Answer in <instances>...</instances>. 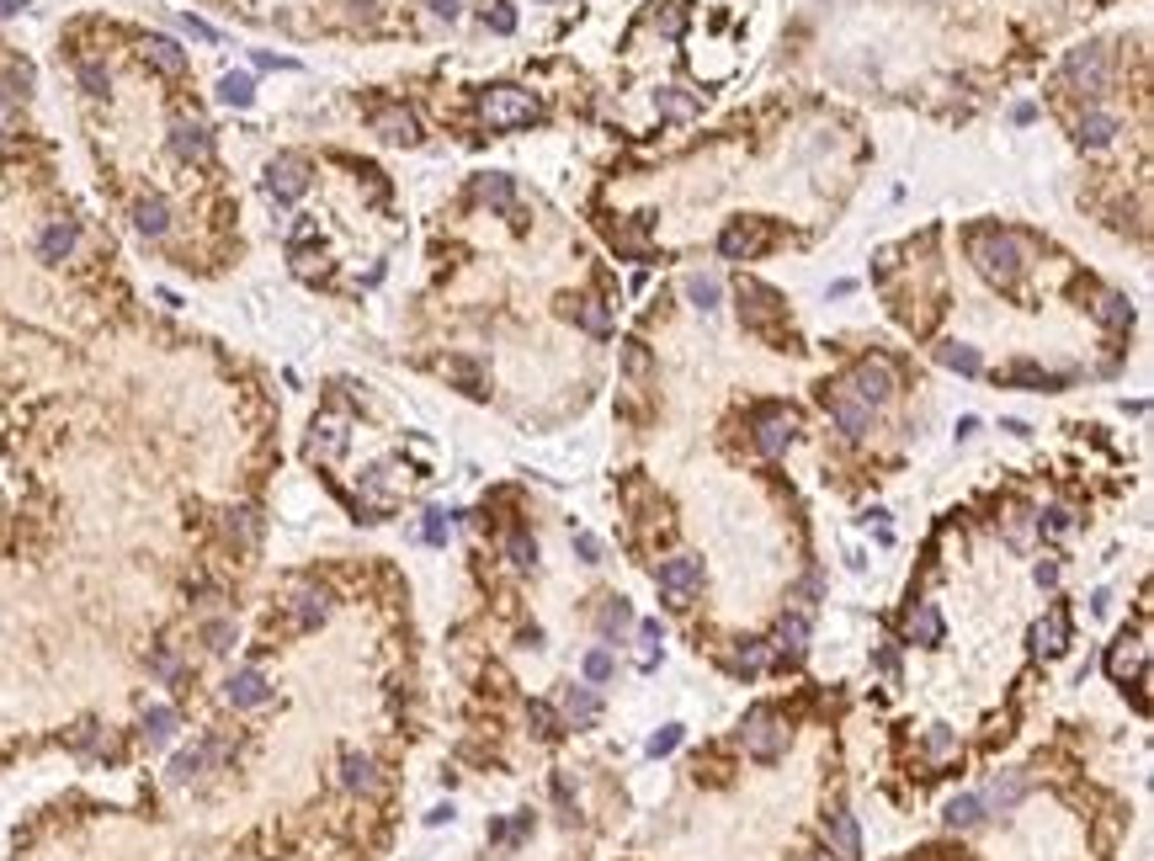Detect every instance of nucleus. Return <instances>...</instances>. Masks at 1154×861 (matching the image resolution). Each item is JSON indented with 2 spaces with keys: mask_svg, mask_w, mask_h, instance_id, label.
Returning a JSON list of instances; mask_svg holds the SVG:
<instances>
[{
  "mask_svg": "<svg viewBox=\"0 0 1154 861\" xmlns=\"http://www.w3.org/2000/svg\"><path fill=\"white\" fill-rule=\"evenodd\" d=\"M224 532H229V542L235 548H256V538H261V516L250 511V506H240V511H229V521H224Z\"/></svg>",
  "mask_w": 1154,
  "mask_h": 861,
  "instance_id": "22",
  "label": "nucleus"
},
{
  "mask_svg": "<svg viewBox=\"0 0 1154 861\" xmlns=\"http://www.w3.org/2000/svg\"><path fill=\"white\" fill-rule=\"evenodd\" d=\"M926 755H931V760L958 755V734H952V728H931V734H926Z\"/></svg>",
  "mask_w": 1154,
  "mask_h": 861,
  "instance_id": "37",
  "label": "nucleus"
},
{
  "mask_svg": "<svg viewBox=\"0 0 1154 861\" xmlns=\"http://www.w3.org/2000/svg\"><path fill=\"white\" fill-rule=\"evenodd\" d=\"M224 697H229V707H261V702L271 697V686L256 665H240V671L224 681Z\"/></svg>",
  "mask_w": 1154,
  "mask_h": 861,
  "instance_id": "13",
  "label": "nucleus"
},
{
  "mask_svg": "<svg viewBox=\"0 0 1154 861\" xmlns=\"http://www.w3.org/2000/svg\"><path fill=\"white\" fill-rule=\"evenodd\" d=\"M490 203V208H511V197H516V187H511V176H480V187H474Z\"/></svg>",
  "mask_w": 1154,
  "mask_h": 861,
  "instance_id": "31",
  "label": "nucleus"
},
{
  "mask_svg": "<svg viewBox=\"0 0 1154 861\" xmlns=\"http://www.w3.org/2000/svg\"><path fill=\"white\" fill-rule=\"evenodd\" d=\"M825 404H831V421L841 426V436L862 442V436L873 430V409H867V404H862L857 394L846 388V383H841V388H831V394H825Z\"/></svg>",
  "mask_w": 1154,
  "mask_h": 861,
  "instance_id": "11",
  "label": "nucleus"
},
{
  "mask_svg": "<svg viewBox=\"0 0 1154 861\" xmlns=\"http://www.w3.org/2000/svg\"><path fill=\"white\" fill-rule=\"evenodd\" d=\"M937 356H941V367H952V373H964V377H979V373H985L979 351H973V346H958V341H947Z\"/></svg>",
  "mask_w": 1154,
  "mask_h": 861,
  "instance_id": "27",
  "label": "nucleus"
},
{
  "mask_svg": "<svg viewBox=\"0 0 1154 861\" xmlns=\"http://www.w3.org/2000/svg\"><path fill=\"white\" fill-rule=\"evenodd\" d=\"M968 256H973V267L990 277L995 288H1017L1021 271H1027V245H1021V235H1011V229H1000V224H985V229H973L968 235Z\"/></svg>",
  "mask_w": 1154,
  "mask_h": 861,
  "instance_id": "1",
  "label": "nucleus"
},
{
  "mask_svg": "<svg viewBox=\"0 0 1154 861\" xmlns=\"http://www.w3.org/2000/svg\"><path fill=\"white\" fill-rule=\"evenodd\" d=\"M575 320L586 324L591 335H607V330H612V314H607V303H596V298H580V303H575Z\"/></svg>",
  "mask_w": 1154,
  "mask_h": 861,
  "instance_id": "30",
  "label": "nucleus"
},
{
  "mask_svg": "<svg viewBox=\"0 0 1154 861\" xmlns=\"http://www.w3.org/2000/svg\"><path fill=\"white\" fill-rule=\"evenodd\" d=\"M612 671H618V660L607 649H591L586 654V681H612Z\"/></svg>",
  "mask_w": 1154,
  "mask_h": 861,
  "instance_id": "38",
  "label": "nucleus"
},
{
  "mask_svg": "<svg viewBox=\"0 0 1154 861\" xmlns=\"http://www.w3.org/2000/svg\"><path fill=\"white\" fill-rule=\"evenodd\" d=\"M1117 138V117L1112 112H1085L1080 117V144L1085 149H1101V144H1112Z\"/></svg>",
  "mask_w": 1154,
  "mask_h": 861,
  "instance_id": "23",
  "label": "nucleus"
},
{
  "mask_svg": "<svg viewBox=\"0 0 1154 861\" xmlns=\"http://www.w3.org/2000/svg\"><path fill=\"white\" fill-rule=\"evenodd\" d=\"M1038 585H1059V564H1038Z\"/></svg>",
  "mask_w": 1154,
  "mask_h": 861,
  "instance_id": "47",
  "label": "nucleus"
},
{
  "mask_svg": "<svg viewBox=\"0 0 1154 861\" xmlns=\"http://www.w3.org/2000/svg\"><path fill=\"white\" fill-rule=\"evenodd\" d=\"M777 639H782V644H787V649H793V654H798V649L808 644V618H804V612H793V618H782Z\"/></svg>",
  "mask_w": 1154,
  "mask_h": 861,
  "instance_id": "34",
  "label": "nucleus"
},
{
  "mask_svg": "<svg viewBox=\"0 0 1154 861\" xmlns=\"http://www.w3.org/2000/svg\"><path fill=\"white\" fill-rule=\"evenodd\" d=\"M676 745H681V728H660V734H655V739H649V755H671Z\"/></svg>",
  "mask_w": 1154,
  "mask_h": 861,
  "instance_id": "41",
  "label": "nucleus"
},
{
  "mask_svg": "<svg viewBox=\"0 0 1154 861\" xmlns=\"http://www.w3.org/2000/svg\"><path fill=\"white\" fill-rule=\"evenodd\" d=\"M176 724H182V718H176V707H165V702L144 707V739H150V745H165V739L176 734Z\"/></svg>",
  "mask_w": 1154,
  "mask_h": 861,
  "instance_id": "24",
  "label": "nucleus"
},
{
  "mask_svg": "<svg viewBox=\"0 0 1154 861\" xmlns=\"http://www.w3.org/2000/svg\"><path fill=\"white\" fill-rule=\"evenodd\" d=\"M622 367H628V377H645V373H649V351L633 341V346H628V356H622Z\"/></svg>",
  "mask_w": 1154,
  "mask_h": 861,
  "instance_id": "42",
  "label": "nucleus"
},
{
  "mask_svg": "<svg viewBox=\"0 0 1154 861\" xmlns=\"http://www.w3.org/2000/svg\"><path fill=\"white\" fill-rule=\"evenodd\" d=\"M527 718H533V728L543 734V739H554V734H559V718H554V707H548V702H533V707H527Z\"/></svg>",
  "mask_w": 1154,
  "mask_h": 861,
  "instance_id": "39",
  "label": "nucleus"
},
{
  "mask_svg": "<svg viewBox=\"0 0 1154 861\" xmlns=\"http://www.w3.org/2000/svg\"><path fill=\"white\" fill-rule=\"evenodd\" d=\"M766 245H772V224L766 218H734L724 235H719V250H724L729 261H755Z\"/></svg>",
  "mask_w": 1154,
  "mask_h": 861,
  "instance_id": "7",
  "label": "nucleus"
},
{
  "mask_svg": "<svg viewBox=\"0 0 1154 861\" xmlns=\"http://www.w3.org/2000/svg\"><path fill=\"white\" fill-rule=\"evenodd\" d=\"M655 585L666 595V606H692L702 591V564L692 553H676V559H666V564L655 569Z\"/></svg>",
  "mask_w": 1154,
  "mask_h": 861,
  "instance_id": "5",
  "label": "nucleus"
},
{
  "mask_svg": "<svg viewBox=\"0 0 1154 861\" xmlns=\"http://www.w3.org/2000/svg\"><path fill=\"white\" fill-rule=\"evenodd\" d=\"M1021 792H1027V781H1021V777H995L990 792H985L979 803H985V808H1017Z\"/></svg>",
  "mask_w": 1154,
  "mask_h": 861,
  "instance_id": "28",
  "label": "nucleus"
},
{
  "mask_svg": "<svg viewBox=\"0 0 1154 861\" xmlns=\"http://www.w3.org/2000/svg\"><path fill=\"white\" fill-rule=\"evenodd\" d=\"M341 447H347V415H320L315 436H309V453L315 458H336Z\"/></svg>",
  "mask_w": 1154,
  "mask_h": 861,
  "instance_id": "17",
  "label": "nucleus"
},
{
  "mask_svg": "<svg viewBox=\"0 0 1154 861\" xmlns=\"http://www.w3.org/2000/svg\"><path fill=\"white\" fill-rule=\"evenodd\" d=\"M1096 320L1106 324V330H1127V324H1133V303H1127L1123 293H1101L1096 298Z\"/></svg>",
  "mask_w": 1154,
  "mask_h": 861,
  "instance_id": "26",
  "label": "nucleus"
},
{
  "mask_svg": "<svg viewBox=\"0 0 1154 861\" xmlns=\"http://www.w3.org/2000/svg\"><path fill=\"white\" fill-rule=\"evenodd\" d=\"M793 430H798L793 409H782V404H766V409H755V453H766V458L787 453Z\"/></svg>",
  "mask_w": 1154,
  "mask_h": 861,
  "instance_id": "9",
  "label": "nucleus"
},
{
  "mask_svg": "<svg viewBox=\"0 0 1154 861\" xmlns=\"http://www.w3.org/2000/svg\"><path fill=\"white\" fill-rule=\"evenodd\" d=\"M734 671H740V675L766 671V644H755V639H751V644H740V649H734Z\"/></svg>",
  "mask_w": 1154,
  "mask_h": 861,
  "instance_id": "33",
  "label": "nucleus"
},
{
  "mask_svg": "<svg viewBox=\"0 0 1154 861\" xmlns=\"http://www.w3.org/2000/svg\"><path fill=\"white\" fill-rule=\"evenodd\" d=\"M235 639H240V633H235V622H229V618H208V622H203V649H208V654H229Z\"/></svg>",
  "mask_w": 1154,
  "mask_h": 861,
  "instance_id": "29",
  "label": "nucleus"
},
{
  "mask_svg": "<svg viewBox=\"0 0 1154 861\" xmlns=\"http://www.w3.org/2000/svg\"><path fill=\"white\" fill-rule=\"evenodd\" d=\"M1064 75H1070L1085 96H1101L1106 91V81H1112V70H1106V49L1101 43H1085V49H1074L1070 59H1064Z\"/></svg>",
  "mask_w": 1154,
  "mask_h": 861,
  "instance_id": "10",
  "label": "nucleus"
},
{
  "mask_svg": "<svg viewBox=\"0 0 1154 861\" xmlns=\"http://www.w3.org/2000/svg\"><path fill=\"white\" fill-rule=\"evenodd\" d=\"M490 28H495V32H511V28H516V11H511V6H501V11L490 17Z\"/></svg>",
  "mask_w": 1154,
  "mask_h": 861,
  "instance_id": "46",
  "label": "nucleus"
},
{
  "mask_svg": "<svg viewBox=\"0 0 1154 861\" xmlns=\"http://www.w3.org/2000/svg\"><path fill=\"white\" fill-rule=\"evenodd\" d=\"M537 96L533 91H522V85H495V91H484V123L490 128H527V123H537Z\"/></svg>",
  "mask_w": 1154,
  "mask_h": 861,
  "instance_id": "2",
  "label": "nucleus"
},
{
  "mask_svg": "<svg viewBox=\"0 0 1154 861\" xmlns=\"http://www.w3.org/2000/svg\"><path fill=\"white\" fill-rule=\"evenodd\" d=\"M740 314H745V324L751 330H761V324L772 320V314H782V298L772 293V288H761V282H740Z\"/></svg>",
  "mask_w": 1154,
  "mask_h": 861,
  "instance_id": "15",
  "label": "nucleus"
},
{
  "mask_svg": "<svg viewBox=\"0 0 1154 861\" xmlns=\"http://www.w3.org/2000/svg\"><path fill=\"white\" fill-rule=\"evenodd\" d=\"M224 102L245 107V102H250V81H245V75H229V81H224Z\"/></svg>",
  "mask_w": 1154,
  "mask_h": 861,
  "instance_id": "43",
  "label": "nucleus"
},
{
  "mask_svg": "<svg viewBox=\"0 0 1154 861\" xmlns=\"http://www.w3.org/2000/svg\"><path fill=\"white\" fill-rule=\"evenodd\" d=\"M506 559L516 569H533L537 564V542L527 538V532H516V538H506Z\"/></svg>",
  "mask_w": 1154,
  "mask_h": 861,
  "instance_id": "35",
  "label": "nucleus"
},
{
  "mask_svg": "<svg viewBox=\"0 0 1154 861\" xmlns=\"http://www.w3.org/2000/svg\"><path fill=\"white\" fill-rule=\"evenodd\" d=\"M288 618H293L298 633L320 627V622L330 618V591H324V585H298V591L288 595Z\"/></svg>",
  "mask_w": 1154,
  "mask_h": 861,
  "instance_id": "12",
  "label": "nucleus"
},
{
  "mask_svg": "<svg viewBox=\"0 0 1154 861\" xmlns=\"http://www.w3.org/2000/svg\"><path fill=\"white\" fill-rule=\"evenodd\" d=\"M825 861H831V857H825Z\"/></svg>",
  "mask_w": 1154,
  "mask_h": 861,
  "instance_id": "49",
  "label": "nucleus"
},
{
  "mask_svg": "<svg viewBox=\"0 0 1154 861\" xmlns=\"http://www.w3.org/2000/svg\"><path fill=\"white\" fill-rule=\"evenodd\" d=\"M368 128L378 138H389V144H421V117L404 107V102H378L368 112Z\"/></svg>",
  "mask_w": 1154,
  "mask_h": 861,
  "instance_id": "8",
  "label": "nucleus"
},
{
  "mask_svg": "<svg viewBox=\"0 0 1154 861\" xmlns=\"http://www.w3.org/2000/svg\"><path fill=\"white\" fill-rule=\"evenodd\" d=\"M846 388H852L867 409H878V404L894 400V367H888L884 356H862L857 367H852V377H846Z\"/></svg>",
  "mask_w": 1154,
  "mask_h": 861,
  "instance_id": "6",
  "label": "nucleus"
},
{
  "mask_svg": "<svg viewBox=\"0 0 1154 861\" xmlns=\"http://www.w3.org/2000/svg\"><path fill=\"white\" fill-rule=\"evenodd\" d=\"M740 745H745V755H755V760H777V755L787 750V724H782L772 707H751L745 724H740Z\"/></svg>",
  "mask_w": 1154,
  "mask_h": 861,
  "instance_id": "3",
  "label": "nucleus"
},
{
  "mask_svg": "<svg viewBox=\"0 0 1154 861\" xmlns=\"http://www.w3.org/2000/svg\"><path fill=\"white\" fill-rule=\"evenodd\" d=\"M564 718H569L575 728H591L596 718H601V702H596L591 686H569V692H564Z\"/></svg>",
  "mask_w": 1154,
  "mask_h": 861,
  "instance_id": "20",
  "label": "nucleus"
},
{
  "mask_svg": "<svg viewBox=\"0 0 1154 861\" xmlns=\"http://www.w3.org/2000/svg\"><path fill=\"white\" fill-rule=\"evenodd\" d=\"M426 542H447V516L426 511Z\"/></svg>",
  "mask_w": 1154,
  "mask_h": 861,
  "instance_id": "44",
  "label": "nucleus"
},
{
  "mask_svg": "<svg viewBox=\"0 0 1154 861\" xmlns=\"http://www.w3.org/2000/svg\"><path fill=\"white\" fill-rule=\"evenodd\" d=\"M905 633H910V644H937V639H941V612L931 606V601H915L910 618H905Z\"/></svg>",
  "mask_w": 1154,
  "mask_h": 861,
  "instance_id": "19",
  "label": "nucleus"
},
{
  "mask_svg": "<svg viewBox=\"0 0 1154 861\" xmlns=\"http://www.w3.org/2000/svg\"><path fill=\"white\" fill-rule=\"evenodd\" d=\"M687 298L698 303L702 314H713V309H719V277H692V282H687Z\"/></svg>",
  "mask_w": 1154,
  "mask_h": 861,
  "instance_id": "32",
  "label": "nucleus"
},
{
  "mask_svg": "<svg viewBox=\"0 0 1154 861\" xmlns=\"http://www.w3.org/2000/svg\"><path fill=\"white\" fill-rule=\"evenodd\" d=\"M825 840H831L835 861H857V857H862V834H857V819H852L846 808H831V819H825Z\"/></svg>",
  "mask_w": 1154,
  "mask_h": 861,
  "instance_id": "14",
  "label": "nucleus"
},
{
  "mask_svg": "<svg viewBox=\"0 0 1154 861\" xmlns=\"http://www.w3.org/2000/svg\"><path fill=\"white\" fill-rule=\"evenodd\" d=\"M628 622H633V612H628V601H612V606L601 612V627H607V633H618V627H628Z\"/></svg>",
  "mask_w": 1154,
  "mask_h": 861,
  "instance_id": "40",
  "label": "nucleus"
},
{
  "mask_svg": "<svg viewBox=\"0 0 1154 861\" xmlns=\"http://www.w3.org/2000/svg\"><path fill=\"white\" fill-rule=\"evenodd\" d=\"M1106 675L1112 681H1127V675H1144V644L1138 639H1123V644L1106 654Z\"/></svg>",
  "mask_w": 1154,
  "mask_h": 861,
  "instance_id": "21",
  "label": "nucleus"
},
{
  "mask_svg": "<svg viewBox=\"0 0 1154 861\" xmlns=\"http://www.w3.org/2000/svg\"><path fill=\"white\" fill-rule=\"evenodd\" d=\"M309 181H315V165L303 160V155H277V160L267 165V197L277 203V208H293L298 197L309 191Z\"/></svg>",
  "mask_w": 1154,
  "mask_h": 861,
  "instance_id": "4",
  "label": "nucleus"
},
{
  "mask_svg": "<svg viewBox=\"0 0 1154 861\" xmlns=\"http://www.w3.org/2000/svg\"><path fill=\"white\" fill-rule=\"evenodd\" d=\"M1070 527V511H1048V532H1064Z\"/></svg>",
  "mask_w": 1154,
  "mask_h": 861,
  "instance_id": "48",
  "label": "nucleus"
},
{
  "mask_svg": "<svg viewBox=\"0 0 1154 861\" xmlns=\"http://www.w3.org/2000/svg\"><path fill=\"white\" fill-rule=\"evenodd\" d=\"M341 781H347L351 792H378V787H383L378 766H373V760H368L362 750H347V755H341Z\"/></svg>",
  "mask_w": 1154,
  "mask_h": 861,
  "instance_id": "18",
  "label": "nucleus"
},
{
  "mask_svg": "<svg viewBox=\"0 0 1154 861\" xmlns=\"http://www.w3.org/2000/svg\"><path fill=\"white\" fill-rule=\"evenodd\" d=\"M527 830H533V813H516L511 824H495V830H490V840H495V846H516V840H522Z\"/></svg>",
  "mask_w": 1154,
  "mask_h": 861,
  "instance_id": "36",
  "label": "nucleus"
},
{
  "mask_svg": "<svg viewBox=\"0 0 1154 861\" xmlns=\"http://www.w3.org/2000/svg\"><path fill=\"white\" fill-rule=\"evenodd\" d=\"M575 553H580L586 564H596V559H601V542H596L591 532H580V538H575Z\"/></svg>",
  "mask_w": 1154,
  "mask_h": 861,
  "instance_id": "45",
  "label": "nucleus"
},
{
  "mask_svg": "<svg viewBox=\"0 0 1154 861\" xmlns=\"http://www.w3.org/2000/svg\"><path fill=\"white\" fill-rule=\"evenodd\" d=\"M952 830H973V824H985V803L973 798V792H964V798H952L947 803V813H941Z\"/></svg>",
  "mask_w": 1154,
  "mask_h": 861,
  "instance_id": "25",
  "label": "nucleus"
},
{
  "mask_svg": "<svg viewBox=\"0 0 1154 861\" xmlns=\"http://www.w3.org/2000/svg\"><path fill=\"white\" fill-rule=\"evenodd\" d=\"M1032 649H1038V654H1064V649H1070V618H1064L1059 606L1032 627Z\"/></svg>",
  "mask_w": 1154,
  "mask_h": 861,
  "instance_id": "16",
  "label": "nucleus"
}]
</instances>
